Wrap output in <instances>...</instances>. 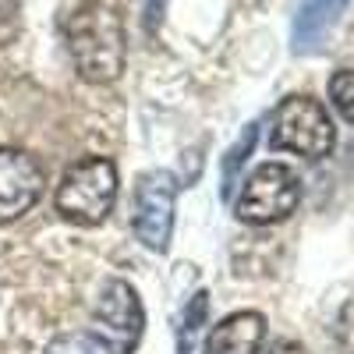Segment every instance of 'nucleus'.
<instances>
[{"label":"nucleus","mask_w":354,"mask_h":354,"mask_svg":"<svg viewBox=\"0 0 354 354\" xmlns=\"http://www.w3.org/2000/svg\"><path fill=\"white\" fill-rule=\"evenodd\" d=\"M68 53L75 61V71L85 82H113L124 71L128 57V39H124V21L110 4L103 0H88L75 8V15L64 25Z\"/></svg>","instance_id":"1"},{"label":"nucleus","mask_w":354,"mask_h":354,"mask_svg":"<svg viewBox=\"0 0 354 354\" xmlns=\"http://www.w3.org/2000/svg\"><path fill=\"white\" fill-rule=\"evenodd\" d=\"M117 202V163L106 156H82L57 185V213L75 227H96Z\"/></svg>","instance_id":"2"},{"label":"nucleus","mask_w":354,"mask_h":354,"mask_svg":"<svg viewBox=\"0 0 354 354\" xmlns=\"http://www.w3.org/2000/svg\"><path fill=\"white\" fill-rule=\"evenodd\" d=\"M273 149H287L294 156H305V160H322L330 156L337 131L326 106L312 96H287L277 113H273Z\"/></svg>","instance_id":"3"},{"label":"nucleus","mask_w":354,"mask_h":354,"mask_svg":"<svg viewBox=\"0 0 354 354\" xmlns=\"http://www.w3.org/2000/svg\"><path fill=\"white\" fill-rule=\"evenodd\" d=\"M301 202V181L298 174L283 163H262L259 170L248 174V181L234 202V213L241 223L252 227H270L287 220Z\"/></svg>","instance_id":"4"},{"label":"nucleus","mask_w":354,"mask_h":354,"mask_svg":"<svg viewBox=\"0 0 354 354\" xmlns=\"http://www.w3.org/2000/svg\"><path fill=\"white\" fill-rule=\"evenodd\" d=\"M145 333V308L124 280H106L93 308V337L106 354H135Z\"/></svg>","instance_id":"5"},{"label":"nucleus","mask_w":354,"mask_h":354,"mask_svg":"<svg viewBox=\"0 0 354 354\" xmlns=\"http://www.w3.org/2000/svg\"><path fill=\"white\" fill-rule=\"evenodd\" d=\"M174 205H177V181L167 170L142 174L135 185L131 205V230L149 252H167L174 234Z\"/></svg>","instance_id":"6"},{"label":"nucleus","mask_w":354,"mask_h":354,"mask_svg":"<svg viewBox=\"0 0 354 354\" xmlns=\"http://www.w3.org/2000/svg\"><path fill=\"white\" fill-rule=\"evenodd\" d=\"M46 174L25 149H0V223H15L43 198Z\"/></svg>","instance_id":"7"},{"label":"nucleus","mask_w":354,"mask_h":354,"mask_svg":"<svg viewBox=\"0 0 354 354\" xmlns=\"http://www.w3.org/2000/svg\"><path fill=\"white\" fill-rule=\"evenodd\" d=\"M262 340H266V319L259 312H234L209 330L205 354H259Z\"/></svg>","instance_id":"8"},{"label":"nucleus","mask_w":354,"mask_h":354,"mask_svg":"<svg viewBox=\"0 0 354 354\" xmlns=\"http://www.w3.org/2000/svg\"><path fill=\"white\" fill-rule=\"evenodd\" d=\"M351 0H301L298 15H294V50L298 53H315L322 50L333 25L347 11Z\"/></svg>","instance_id":"9"},{"label":"nucleus","mask_w":354,"mask_h":354,"mask_svg":"<svg viewBox=\"0 0 354 354\" xmlns=\"http://www.w3.org/2000/svg\"><path fill=\"white\" fill-rule=\"evenodd\" d=\"M205 315H209V294L198 290L195 298L188 301V308H185L181 326H177V351H181V354H192V351H195V340H198V333H202Z\"/></svg>","instance_id":"10"},{"label":"nucleus","mask_w":354,"mask_h":354,"mask_svg":"<svg viewBox=\"0 0 354 354\" xmlns=\"http://www.w3.org/2000/svg\"><path fill=\"white\" fill-rule=\"evenodd\" d=\"M255 135H259V124H248L245 138H241L238 145H234L230 153H227V160H223V198H230V188H234V177H238L241 163L248 160V153H252V145H255Z\"/></svg>","instance_id":"11"},{"label":"nucleus","mask_w":354,"mask_h":354,"mask_svg":"<svg viewBox=\"0 0 354 354\" xmlns=\"http://www.w3.org/2000/svg\"><path fill=\"white\" fill-rule=\"evenodd\" d=\"M330 100H333V106H337V113L344 117V121L354 124V68L337 71L330 78Z\"/></svg>","instance_id":"12"},{"label":"nucleus","mask_w":354,"mask_h":354,"mask_svg":"<svg viewBox=\"0 0 354 354\" xmlns=\"http://www.w3.org/2000/svg\"><path fill=\"white\" fill-rule=\"evenodd\" d=\"M46 354H106L100 347L96 337H88V333H71V337H61V340H53L46 347Z\"/></svg>","instance_id":"13"},{"label":"nucleus","mask_w":354,"mask_h":354,"mask_svg":"<svg viewBox=\"0 0 354 354\" xmlns=\"http://www.w3.org/2000/svg\"><path fill=\"white\" fill-rule=\"evenodd\" d=\"M15 36H18V4L0 0V46H8Z\"/></svg>","instance_id":"14"},{"label":"nucleus","mask_w":354,"mask_h":354,"mask_svg":"<svg viewBox=\"0 0 354 354\" xmlns=\"http://www.w3.org/2000/svg\"><path fill=\"white\" fill-rule=\"evenodd\" d=\"M160 11H163V0H153V4H149V25H156Z\"/></svg>","instance_id":"15"}]
</instances>
